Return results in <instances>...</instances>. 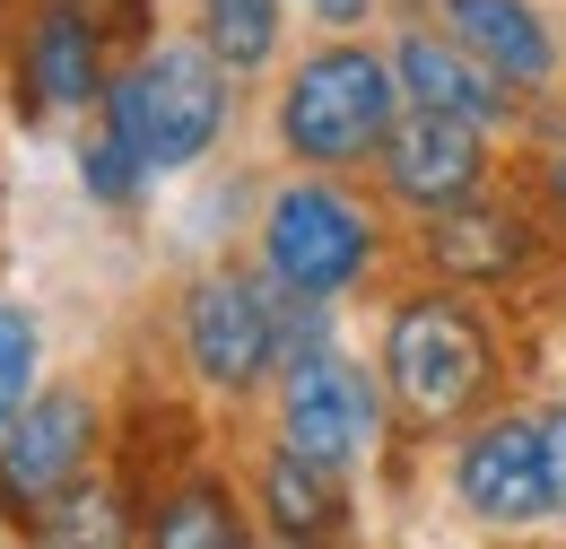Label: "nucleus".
Returning <instances> with one entry per match:
<instances>
[{
	"label": "nucleus",
	"mask_w": 566,
	"mask_h": 549,
	"mask_svg": "<svg viewBox=\"0 0 566 549\" xmlns=\"http://www.w3.org/2000/svg\"><path fill=\"white\" fill-rule=\"evenodd\" d=\"M227 123V70L210 62V44H157L132 79H114L105 96V132L140 157L148 175L192 166Z\"/></svg>",
	"instance_id": "nucleus-1"
},
{
	"label": "nucleus",
	"mask_w": 566,
	"mask_h": 549,
	"mask_svg": "<svg viewBox=\"0 0 566 549\" xmlns=\"http://www.w3.org/2000/svg\"><path fill=\"white\" fill-rule=\"evenodd\" d=\"M392 105H401V79L375 62V53H357V44H332V53H314V62L287 79L280 139L305 166H349V157H366L375 139L401 123Z\"/></svg>",
	"instance_id": "nucleus-2"
},
{
	"label": "nucleus",
	"mask_w": 566,
	"mask_h": 549,
	"mask_svg": "<svg viewBox=\"0 0 566 549\" xmlns=\"http://www.w3.org/2000/svg\"><path fill=\"white\" fill-rule=\"evenodd\" d=\"M384 375H392V393H401V411H410V418L444 427V418L471 411L480 384H489V332H480L453 297H410V305L392 314Z\"/></svg>",
	"instance_id": "nucleus-3"
},
{
	"label": "nucleus",
	"mask_w": 566,
	"mask_h": 549,
	"mask_svg": "<svg viewBox=\"0 0 566 549\" xmlns=\"http://www.w3.org/2000/svg\"><path fill=\"white\" fill-rule=\"evenodd\" d=\"M262 253H271V279L296 288V297H340L357 271H366V253H375V236H366V218H357L349 193H332V184H287L280 201H271V227H262Z\"/></svg>",
	"instance_id": "nucleus-4"
},
{
	"label": "nucleus",
	"mask_w": 566,
	"mask_h": 549,
	"mask_svg": "<svg viewBox=\"0 0 566 549\" xmlns=\"http://www.w3.org/2000/svg\"><path fill=\"white\" fill-rule=\"evenodd\" d=\"M184 349H192L201 384L253 393L280 366V305H271V288H253L244 271H210L184 297Z\"/></svg>",
	"instance_id": "nucleus-5"
},
{
	"label": "nucleus",
	"mask_w": 566,
	"mask_h": 549,
	"mask_svg": "<svg viewBox=\"0 0 566 549\" xmlns=\"http://www.w3.org/2000/svg\"><path fill=\"white\" fill-rule=\"evenodd\" d=\"M280 436H287V454H305L323 472H349L357 454H366V436H375V384L357 375L349 358H332V349L287 358Z\"/></svg>",
	"instance_id": "nucleus-6"
},
{
	"label": "nucleus",
	"mask_w": 566,
	"mask_h": 549,
	"mask_svg": "<svg viewBox=\"0 0 566 549\" xmlns=\"http://www.w3.org/2000/svg\"><path fill=\"white\" fill-rule=\"evenodd\" d=\"M453 488H462V506H471L480 524H496V532H514V524H541V515H549L541 418H489V427L462 445Z\"/></svg>",
	"instance_id": "nucleus-7"
},
{
	"label": "nucleus",
	"mask_w": 566,
	"mask_h": 549,
	"mask_svg": "<svg viewBox=\"0 0 566 549\" xmlns=\"http://www.w3.org/2000/svg\"><path fill=\"white\" fill-rule=\"evenodd\" d=\"M87 445H96V411H87V393H35L27 411L9 418V436H0V488L18 497V506H44V497H62L78 480V463H87Z\"/></svg>",
	"instance_id": "nucleus-8"
},
{
	"label": "nucleus",
	"mask_w": 566,
	"mask_h": 549,
	"mask_svg": "<svg viewBox=\"0 0 566 549\" xmlns=\"http://www.w3.org/2000/svg\"><path fill=\"white\" fill-rule=\"evenodd\" d=\"M384 175H392V193L419 209H453L471 201V184H480V123H462V114H401L392 132H384Z\"/></svg>",
	"instance_id": "nucleus-9"
},
{
	"label": "nucleus",
	"mask_w": 566,
	"mask_h": 549,
	"mask_svg": "<svg viewBox=\"0 0 566 549\" xmlns=\"http://www.w3.org/2000/svg\"><path fill=\"white\" fill-rule=\"evenodd\" d=\"M436 9H444V35L489 70L496 87H541L558 70V44H549L541 9H523V0H436Z\"/></svg>",
	"instance_id": "nucleus-10"
},
{
	"label": "nucleus",
	"mask_w": 566,
	"mask_h": 549,
	"mask_svg": "<svg viewBox=\"0 0 566 549\" xmlns=\"http://www.w3.org/2000/svg\"><path fill=\"white\" fill-rule=\"evenodd\" d=\"M392 79H401V96L419 114H462V123H489L496 96H505L489 70L471 62L462 44H444V35H401L392 44Z\"/></svg>",
	"instance_id": "nucleus-11"
},
{
	"label": "nucleus",
	"mask_w": 566,
	"mask_h": 549,
	"mask_svg": "<svg viewBox=\"0 0 566 549\" xmlns=\"http://www.w3.org/2000/svg\"><path fill=\"white\" fill-rule=\"evenodd\" d=\"M27 79H35V96H44V105H87V96L105 87L96 27L78 18L71 0H53V9L35 18V35H27Z\"/></svg>",
	"instance_id": "nucleus-12"
},
{
	"label": "nucleus",
	"mask_w": 566,
	"mask_h": 549,
	"mask_svg": "<svg viewBox=\"0 0 566 549\" xmlns=\"http://www.w3.org/2000/svg\"><path fill=\"white\" fill-rule=\"evenodd\" d=\"M427 245H436V262H444L453 279H505L514 262H523V236H514V218H505V209H480V201L436 209Z\"/></svg>",
	"instance_id": "nucleus-13"
},
{
	"label": "nucleus",
	"mask_w": 566,
	"mask_h": 549,
	"mask_svg": "<svg viewBox=\"0 0 566 549\" xmlns=\"http://www.w3.org/2000/svg\"><path fill=\"white\" fill-rule=\"evenodd\" d=\"M35 549H132V515L114 480H71L35 506Z\"/></svg>",
	"instance_id": "nucleus-14"
},
{
	"label": "nucleus",
	"mask_w": 566,
	"mask_h": 549,
	"mask_svg": "<svg viewBox=\"0 0 566 549\" xmlns=\"http://www.w3.org/2000/svg\"><path fill=\"white\" fill-rule=\"evenodd\" d=\"M262 506H271L280 541H323L340 524V472H323V463H305V454L280 445L271 472H262Z\"/></svg>",
	"instance_id": "nucleus-15"
},
{
	"label": "nucleus",
	"mask_w": 566,
	"mask_h": 549,
	"mask_svg": "<svg viewBox=\"0 0 566 549\" xmlns=\"http://www.w3.org/2000/svg\"><path fill=\"white\" fill-rule=\"evenodd\" d=\"M201 44L218 70H262L280 53V0H201Z\"/></svg>",
	"instance_id": "nucleus-16"
},
{
	"label": "nucleus",
	"mask_w": 566,
	"mask_h": 549,
	"mask_svg": "<svg viewBox=\"0 0 566 549\" xmlns=\"http://www.w3.org/2000/svg\"><path fill=\"white\" fill-rule=\"evenodd\" d=\"M148 549H244V524H235L227 488L192 480V488H175V497L157 506V532H148Z\"/></svg>",
	"instance_id": "nucleus-17"
},
{
	"label": "nucleus",
	"mask_w": 566,
	"mask_h": 549,
	"mask_svg": "<svg viewBox=\"0 0 566 549\" xmlns=\"http://www.w3.org/2000/svg\"><path fill=\"white\" fill-rule=\"evenodd\" d=\"M35 358H44V332H35V314L0 297V418H18L27 402H35Z\"/></svg>",
	"instance_id": "nucleus-18"
},
{
	"label": "nucleus",
	"mask_w": 566,
	"mask_h": 549,
	"mask_svg": "<svg viewBox=\"0 0 566 549\" xmlns=\"http://www.w3.org/2000/svg\"><path fill=\"white\" fill-rule=\"evenodd\" d=\"M140 175H148V166H140V157H132L114 132L87 148V193H105V201H132V184H140Z\"/></svg>",
	"instance_id": "nucleus-19"
},
{
	"label": "nucleus",
	"mask_w": 566,
	"mask_h": 549,
	"mask_svg": "<svg viewBox=\"0 0 566 549\" xmlns=\"http://www.w3.org/2000/svg\"><path fill=\"white\" fill-rule=\"evenodd\" d=\"M541 463H549V515H566V402L541 411Z\"/></svg>",
	"instance_id": "nucleus-20"
},
{
	"label": "nucleus",
	"mask_w": 566,
	"mask_h": 549,
	"mask_svg": "<svg viewBox=\"0 0 566 549\" xmlns=\"http://www.w3.org/2000/svg\"><path fill=\"white\" fill-rule=\"evenodd\" d=\"M296 9H314V18H332V27H357L375 0H296Z\"/></svg>",
	"instance_id": "nucleus-21"
},
{
	"label": "nucleus",
	"mask_w": 566,
	"mask_h": 549,
	"mask_svg": "<svg viewBox=\"0 0 566 549\" xmlns=\"http://www.w3.org/2000/svg\"><path fill=\"white\" fill-rule=\"evenodd\" d=\"M549 184H558V201H566V157H558V175H549Z\"/></svg>",
	"instance_id": "nucleus-22"
},
{
	"label": "nucleus",
	"mask_w": 566,
	"mask_h": 549,
	"mask_svg": "<svg viewBox=\"0 0 566 549\" xmlns=\"http://www.w3.org/2000/svg\"><path fill=\"white\" fill-rule=\"evenodd\" d=\"M280 549H305V541H280Z\"/></svg>",
	"instance_id": "nucleus-23"
}]
</instances>
